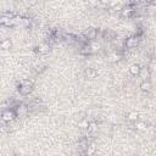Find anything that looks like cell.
Returning a JSON list of instances; mask_svg holds the SVG:
<instances>
[{"label": "cell", "mask_w": 156, "mask_h": 156, "mask_svg": "<svg viewBox=\"0 0 156 156\" xmlns=\"http://www.w3.org/2000/svg\"><path fill=\"white\" fill-rule=\"evenodd\" d=\"M28 110H29V109H28L25 104H20V105L16 107V111H15V112H16L17 116H23V115H26V114L28 112Z\"/></svg>", "instance_id": "obj_7"}, {"label": "cell", "mask_w": 156, "mask_h": 156, "mask_svg": "<svg viewBox=\"0 0 156 156\" xmlns=\"http://www.w3.org/2000/svg\"><path fill=\"white\" fill-rule=\"evenodd\" d=\"M37 50H38L39 54H48L50 51V45L48 43H40L37 46Z\"/></svg>", "instance_id": "obj_6"}, {"label": "cell", "mask_w": 156, "mask_h": 156, "mask_svg": "<svg viewBox=\"0 0 156 156\" xmlns=\"http://www.w3.org/2000/svg\"><path fill=\"white\" fill-rule=\"evenodd\" d=\"M81 54H86V55H89V54H92L90 46H89V45H84V46L81 49Z\"/></svg>", "instance_id": "obj_21"}, {"label": "cell", "mask_w": 156, "mask_h": 156, "mask_svg": "<svg viewBox=\"0 0 156 156\" xmlns=\"http://www.w3.org/2000/svg\"><path fill=\"white\" fill-rule=\"evenodd\" d=\"M16 116H17V115H16L15 111L8 109V110H4V111H3V114H2V120H3V122H12Z\"/></svg>", "instance_id": "obj_1"}, {"label": "cell", "mask_w": 156, "mask_h": 156, "mask_svg": "<svg viewBox=\"0 0 156 156\" xmlns=\"http://www.w3.org/2000/svg\"><path fill=\"white\" fill-rule=\"evenodd\" d=\"M84 37H86L88 40L94 42V39H97V37H98V31H97L95 28H88V29L84 32Z\"/></svg>", "instance_id": "obj_3"}, {"label": "cell", "mask_w": 156, "mask_h": 156, "mask_svg": "<svg viewBox=\"0 0 156 156\" xmlns=\"http://www.w3.org/2000/svg\"><path fill=\"white\" fill-rule=\"evenodd\" d=\"M20 86H27V87H33V83H32L31 81H28V80H22V81L20 82Z\"/></svg>", "instance_id": "obj_22"}, {"label": "cell", "mask_w": 156, "mask_h": 156, "mask_svg": "<svg viewBox=\"0 0 156 156\" xmlns=\"http://www.w3.org/2000/svg\"><path fill=\"white\" fill-rule=\"evenodd\" d=\"M127 118H128V121H131V122H137V121L139 120V114H138L137 111H131V112L127 115Z\"/></svg>", "instance_id": "obj_17"}, {"label": "cell", "mask_w": 156, "mask_h": 156, "mask_svg": "<svg viewBox=\"0 0 156 156\" xmlns=\"http://www.w3.org/2000/svg\"><path fill=\"white\" fill-rule=\"evenodd\" d=\"M122 9H123V5H122V4H118L117 6L112 8L111 10H112V11H115V12H117V11H122Z\"/></svg>", "instance_id": "obj_23"}, {"label": "cell", "mask_w": 156, "mask_h": 156, "mask_svg": "<svg viewBox=\"0 0 156 156\" xmlns=\"http://www.w3.org/2000/svg\"><path fill=\"white\" fill-rule=\"evenodd\" d=\"M95 151H97V145H95V143H90V144L88 145L87 150H86V155H87V156H93V155L95 154Z\"/></svg>", "instance_id": "obj_15"}, {"label": "cell", "mask_w": 156, "mask_h": 156, "mask_svg": "<svg viewBox=\"0 0 156 156\" xmlns=\"http://www.w3.org/2000/svg\"><path fill=\"white\" fill-rule=\"evenodd\" d=\"M89 4L93 5V6H99L100 5V2H89Z\"/></svg>", "instance_id": "obj_26"}, {"label": "cell", "mask_w": 156, "mask_h": 156, "mask_svg": "<svg viewBox=\"0 0 156 156\" xmlns=\"http://www.w3.org/2000/svg\"><path fill=\"white\" fill-rule=\"evenodd\" d=\"M154 56H155V57H156V48H155V49H154Z\"/></svg>", "instance_id": "obj_27"}, {"label": "cell", "mask_w": 156, "mask_h": 156, "mask_svg": "<svg viewBox=\"0 0 156 156\" xmlns=\"http://www.w3.org/2000/svg\"><path fill=\"white\" fill-rule=\"evenodd\" d=\"M138 44H139V38H138L137 36H133V37L127 38V39H126V43H124L126 48H128V49L137 48V45H138Z\"/></svg>", "instance_id": "obj_2"}, {"label": "cell", "mask_w": 156, "mask_h": 156, "mask_svg": "<svg viewBox=\"0 0 156 156\" xmlns=\"http://www.w3.org/2000/svg\"><path fill=\"white\" fill-rule=\"evenodd\" d=\"M151 88H152V84H151V82H150V81H143V82L140 83V90H141V92H144V93L150 92V90H151Z\"/></svg>", "instance_id": "obj_8"}, {"label": "cell", "mask_w": 156, "mask_h": 156, "mask_svg": "<svg viewBox=\"0 0 156 156\" xmlns=\"http://www.w3.org/2000/svg\"><path fill=\"white\" fill-rule=\"evenodd\" d=\"M88 133H90V134H94V133H97L98 131H99V126H98V123L97 122H90L89 123V127H88Z\"/></svg>", "instance_id": "obj_18"}, {"label": "cell", "mask_w": 156, "mask_h": 156, "mask_svg": "<svg viewBox=\"0 0 156 156\" xmlns=\"http://www.w3.org/2000/svg\"><path fill=\"white\" fill-rule=\"evenodd\" d=\"M0 46H2L3 50H10L12 46V42L10 39H4V40H2V43H0Z\"/></svg>", "instance_id": "obj_16"}, {"label": "cell", "mask_w": 156, "mask_h": 156, "mask_svg": "<svg viewBox=\"0 0 156 156\" xmlns=\"http://www.w3.org/2000/svg\"><path fill=\"white\" fill-rule=\"evenodd\" d=\"M140 70H141V66H140V65H138V63H133V65H131V66H129V73H131L132 76H134V77L139 76Z\"/></svg>", "instance_id": "obj_4"}, {"label": "cell", "mask_w": 156, "mask_h": 156, "mask_svg": "<svg viewBox=\"0 0 156 156\" xmlns=\"http://www.w3.org/2000/svg\"><path fill=\"white\" fill-rule=\"evenodd\" d=\"M0 23H2L3 26H8V27H11V26H15L16 25L15 21H14V19L8 17V16H4V15H3L2 20H0Z\"/></svg>", "instance_id": "obj_5"}, {"label": "cell", "mask_w": 156, "mask_h": 156, "mask_svg": "<svg viewBox=\"0 0 156 156\" xmlns=\"http://www.w3.org/2000/svg\"><path fill=\"white\" fill-rule=\"evenodd\" d=\"M139 76H140V78H141L143 81H148V78L150 77V71H149V68H148V67H141Z\"/></svg>", "instance_id": "obj_13"}, {"label": "cell", "mask_w": 156, "mask_h": 156, "mask_svg": "<svg viewBox=\"0 0 156 156\" xmlns=\"http://www.w3.org/2000/svg\"><path fill=\"white\" fill-rule=\"evenodd\" d=\"M120 59H121V55L117 54L116 51L110 53V54L107 55V61H109V62H112V63H114V62H118Z\"/></svg>", "instance_id": "obj_12"}, {"label": "cell", "mask_w": 156, "mask_h": 156, "mask_svg": "<svg viewBox=\"0 0 156 156\" xmlns=\"http://www.w3.org/2000/svg\"><path fill=\"white\" fill-rule=\"evenodd\" d=\"M134 127L138 129V131H146L148 129V124L144 122V121H140V120H138L137 122H134Z\"/></svg>", "instance_id": "obj_14"}, {"label": "cell", "mask_w": 156, "mask_h": 156, "mask_svg": "<svg viewBox=\"0 0 156 156\" xmlns=\"http://www.w3.org/2000/svg\"><path fill=\"white\" fill-rule=\"evenodd\" d=\"M89 123H90V122H88V120L83 118V120H81V121H78L77 126H78V128H81V129H88Z\"/></svg>", "instance_id": "obj_19"}, {"label": "cell", "mask_w": 156, "mask_h": 156, "mask_svg": "<svg viewBox=\"0 0 156 156\" xmlns=\"http://www.w3.org/2000/svg\"><path fill=\"white\" fill-rule=\"evenodd\" d=\"M118 4H121V2H118V0H115V2H110V4H109V6L112 9V8H115V6H117Z\"/></svg>", "instance_id": "obj_24"}, {"label": "cell", "mask_w": 156, "mask_h": 156, "mask_svg": "<svg viewBox=\"0 0 156 156\" xmlns=\"http://www.w3.org/2000/svg\"><path fill=\"white\" fill-rule=\"evenodd\" d=\"M84 74H86L88 78H90V80H93V78H95V77L98 76V72H97V70H95V68H93V67H88V68H86V70H84Z\"/></svg>", "instance_id": "obj_9"}, {"label": "cell", "mask_w": 156, "mask_h": 156, "mask_svg": "<svg viewBox=\"0 0 156 156\" xmlns=\"http://www.w3.org/2000/svg\"><path fill=\"white\" fill-rule=\"evenodd\" d=\"M133 12H134V9H133V6H131V5L123 6V9H122V11H121V14H122L123 17H129Z\"/></svg>", "instance_id": "obj_10"}, {"label": "cell", "mask_w": 156, "mask_h": 156, "mask_svg": "<svg viewBox=\"0 0 156 156\" xmlns=\"http://www.w3.org/2000/svg\"><path fill=\"white\" fill-rule=\"evenodd\" d=\"M22 25H23V26H26V27H29V25H31V21H29L28 19H23V22H22Z\"/></svg>", "instance_id": "obj_25"}, {"label": "cell", "mask_w": 156, "mask_h": 156, "mask_svg": "<svg viewBox=\"0 0 156 156\" xmlns=\"http://www.w3.org/2000/svg\"><path fill=\"white\" fill-rule=\"evenodd\" d=\"M33 90V87H27V86H20L19 87V93L21 95H29Z\"/></svg>", "instance_id": "obj_11"}, {"label": "cell", "mask_w": 156, "mask_h": 156, "mask_svg": "<svg viewBox=\"0 0 156 156\" xmlns=\"http://www.w3.org/2000/svg\"><path fill=\"white\" fill-rule=\"evenodd\" d=\"M89 46H90L92 54H95V53H98V51L100 50V44L97 43V42H92V43L89 44Z\"/></svg>", "instance_id": "obj_20"}]
</instances>
